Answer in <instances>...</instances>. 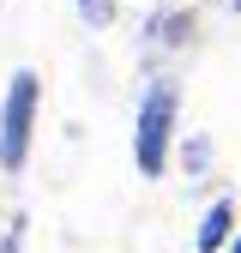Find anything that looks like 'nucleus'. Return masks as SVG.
<instances>
[{"label": "nucleus", "mask_w": 241, "mask_h": 253, "mask_svg": "<svg viewBox=\"0 0 241 253\" xmlns=\"http://www.w3.org/2000/svg\"><path fill=\"white\" fill-rule=\"evenodd\" d=\"M193 30H199V12L175 6V12H157V18H151L145 37H151V42H163V48H187V42H193Z\"/></svg>", "instance_id": "obj_4"}, {"label": "nucleus", "mask_w": 241, "mask_h": 253, "mask_svg": "<svg viewBox=\"0 0 241 253\" xmlns=\"http://www.w3.org/2000/svg\"><path fill=\"white\" fill-rule=\"evenodd\" d=\"M37 109H42V79L18 67L0 103V175H24L30 163V139H37Z\"/></svg>", "instance_id": "obj_2"}, {"label": "nucleus", "mask_w": 241, "mask_h": 253, "mask_svg": "<svg viewBox=\"0 0 241 253\" xmlns=\"http://www.w3.org/2000/svg\"><path fill=\"white\" fill-rule=\"evenodd\" d=\"M73 6H79V18H84V24H97V30H103V24H115V0H73Z\"/></svg>", "instance_id": "obj_5"}, {"label": "nucleus", "mask_w": 241, "mask_h": 253, "mask_svg": "<svg viewBox=\"0 0 241 253\" xmlns=\"http://www.w3.org/2000/svg\"><path fill=\"white\" fill-rule=\"evenodd\" d=\"M175 121H181V84L157 79L139 103V126H133V163L145 181H163L169 151H175Z\"/></svg>", "instance_id": "obj_1"}, {"label": "nucleus", "mask_w": 241, "mask_h": 253, "mask_svg": "<svg viewBox=\"0 0 241 253\" xmlns=\"http://www.w3.org/2000/svg\"><path fill=\"white\" fill-rule=\"evenodd\" d=\"M181 163H187V175H205V163H211V139H205V133H199V139H187Z\"/></svg>", "instance_id": "obj_6"}, {"label": "nucleus", "mask_w": 241, "mask_h": 253, "mask_svg": "<svg viewBox=\"0 0 241 253\" xmlns=\"http://www.w3.org/2000/svg\"><path fill=\"white\" fill-rule=\"evenodd\" d=\"M229 253H241V229H235V235H229Z\"/></svg>", "instance_id": "obj_7"}, {"label": "nucleus", "mask_w": 241, "mask_h": 253, "mask_svg": "<svg viewBox=\"0 0 241 253\" xmlns=\"http://www.w3.org/2000/svg\"><path fill=\"white\" fill-rule=\"evenodd\" d=\"M229 235H235V199H211V211L199 217L193 247H199V253H223V247H229Z\"/></svg>", "instance_id": "obj_3"}, {"label": "nucleus", "mask_w": 241, "mask_h": 253, "mask_svg": "<svg viewBox=\"0 0 241 253\" xmlns=\"http://www.w3.org/2000/svg\"><path fill=\"white\" fill-rule=\"evenodd\" d=\"M223 6H235V12H241V0H223Z\"/></svg>", "instance_id": "obj_8"}]
</instances>
